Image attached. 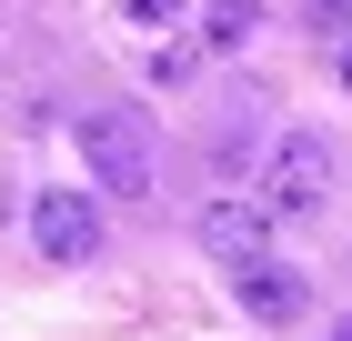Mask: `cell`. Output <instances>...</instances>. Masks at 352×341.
<instances>
[{
	"label": "cell",
	"mask_w": 352,
	"mask_h": 341,
	"mask_svg": "<svg viewBox=\"0 0 352 341\" xmlns=\"http://www.w3.org/2000/svg\"><path fill=\"white\" fill-rule=\"evenodd\" d=\"M81 161H91V191L111 201H151L162 191V151L131 110H81Z\"/></svg>",
	"instance_id": "obj_1"
},
{
	"label": "cell",
	"mask_w": 352,
	"mask_h": 341,
	"mask_svg": "<svg viewBox=\"0 0 352 341\" xmlns=\"http://www.w3.org/2000/svg\"><path fill=\"white\" fill-rule=\"evenodd\" d=\"M322 191H332V151H322V131H282V141H272V161H262V201H272V221L322 211Z\"/></svg>",
	"instance_id": "obj_2"
},
{
	"label": "cell",
	"mask_w": 352,
	"mask_h": 341,
	"mask_svg": "<svg viewBox=\"0 0 352 341\" xmlns=\"http://www.w3.org/2000/svg\"><path fill=\"white\" fill-rule=\"evenodd\" d=\"M201 251H221L232 271H252V261H272V201H201Z\"/></svg>",
	"instance_id": "obj_3"
},
{
	"label": "cell",
	"mask_w": 352,
	"mask_h": 341,
	"mask_svg": "<svg viewBox=\"0 0 352 341\" xmlns=\"http://www.w3.org/2000/svg\"><path fill=\"white\" fill-rule=\"evenodd\" d=\"M30 241H41L51 261H91V251H101V211H91V191H41V201H30Z\"/></svg>",
	"instance_id": "obj_4"
},
{
	"label": "cell",
	"mask_w": 352,
	"mask_h": 341,
	"mask_svg": "<svg viewBox=\"0 0 352 341\" xmlns=\"http://www.w3.org/2000/svg\"><path fill=\"white\" fill-rule=\"evenodd\" d=\"M232 301H242L262 331H282V321L312 311V281H302V271H282V261H252V271H232Z\"/></svg>",
	"instance_id": "obj_5"
},
{
	"label": "cell",
	"mask_w": 352,
	"mask_h": 341,
	"mask_svg": "<svg viewBox=\"0 0 352 341\" xmlns=\"http://www.w3.org/2000/svg\"><path fill=\"white\" fill-rule=\"evenodd\" d=\"M252 40V0H212L201 10V51H242Z\"/></svg>",
	"instance_id": "obj_6"
},
{
	"label": "cell",
	"mask_w": 352,
	"mask_h": 341,
	"mask_svg": "<svg viewBox=\"0 0 352 341\" xmlns=\"http://www.w3.org/2000/svg\"><path fill=\"white\" fill-rule=\"evenodd\" d=\"M302 10H312V30H342L352 40V0H302Z\"/></svg>",
	"instance_id": "obj_7"
},
{
	"label": "cell",
	"mask_w": 352,
	"mask_h": 341,
	"mask_svg": "<svg viewBox=\"0 0 352 341\" xmlns=\"http://www.w3.org/2000/svg\"><path fill=\"white\" fill-rule=\"evenodd\" d=\"M121 10H131V21H171V0H121Z\"/></svg>",
	"instance_id": "obj_8"
},
{
	"label": "cell",
	"mask_w": 352,
	"mask_h": 341,
	"mask_svg": "<svg viewBox=\"0 0 352 341\" xmlns=\"http://www.w3.org/2000/svg\"><path fill=\"white\" fill-rule=\"evenodd\" d=\"M332 341H352V311H342V321H332Z\"/></svg>",
	"instance_id": "obj_9"
},
{
	"label": "cell",
	"mask_w": 352,
	"mask_h": 341,
	"mask_svg": "<svg viewBox=\"0 0 352 341\" xmlns=\"http://www.w3.org/2000/svg\"><path fill=\"white\" fill-rule=\"evenodd\" d=\"M342 80H352V40H342Z\"/></svg>",
	"instance_id": "obj_10"
}]
</instances>
